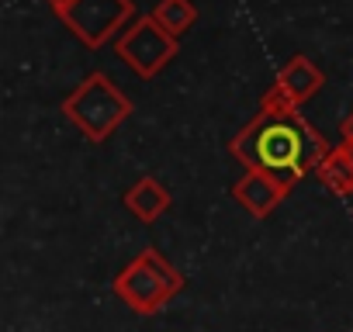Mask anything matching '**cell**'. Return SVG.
Instances as JSON below:
<instances>
[{"instance_id":"7a4b0ae2","label":"cell","mask_w":353,"mask_h":332,"mask_svg":"<svg viewBox=\"0 0 353 332\" xmlns=\"http://www.w3.org/2000/svg\"><path fill=\"white\" fill-rule=\"evenodd\" d=\"M63 114L70 118V125L87 138V142H94V145H101V142H108L121 125H125V118L132 114V101L118 90V83L108 76V73H101V70H94L90 76H83L66 97H63Z\"/></svg>"},{"instance_id":"5bb4252c","label":"cell","mask_w":353,"mask_h":332,"mask_svg":"<svg viewBox=\"0 0 353 332\" xmlns=\"http://www.w3.org/2000/svg\"><path fill=\"white\" fill-rule=\"evenodd\" d=\"M339 149H343V152H346V159L353 163V142H339Z\"/></svg>"},{"instance_id":"5b68a950","label":"cell","mask_w":353,"mask_h":332,"mask_svg":"<svg viewBox=\"0 0 353 332\" xmlns=\"http://www.w3.org/2000/svg\"><path fill=\"white\" fill-rule=\"evenodd\" d=\"M56 18L73 32L77 42L101 49L104 42H111V35L125 32V25L135 21V4L132 0H73Z\"/></svg>"},{"instance_id":"277c9868","label":"cell","mask_w":353,"mask_h":332,"mask_svg":"<svg viewBox=\"0 0 353 332\" xmlns=\"http://www.w3.org/2000/svg\"><path fill=\"white\" fill-rule=\"evenodd\" d=\"M181 52V39L170 35L152 14H139L118 39H114V56L139 76L152 80L159 76Z\"/></svg>"},{"instance_id":"3957f363","label":"cell","mask_w":353,"mask_h":332,"mask_svg":"<svg viewBox=\"0 0 353 332\" xmlns=\"http://www.w3.org/2000/svg\"><path fill=\"white\" fill-rule=\"evenodd\" d=\"M181 291H184V273L170 260H163L156 249H142L111 280V294L125 301L135 315H156Z\"/></svg>"},{"instance_id":"4fadbf2b","label":"cell","mask_w":353,"mask_h":332,"mask_svg":"<svg viewBox=\"0 0 353 332\" xmlns=\"http://www.w3.org/2000/svg\"><path fill=\"white\" fill-rule=\"evenodd\" d=\"M46 4H49V11H52V14H59V11H66V8L73 4V0H46Z\"/></svg>"},{"instance_id":"7c38bea8","label":"cell","mask_w":353,"mask_h":332,"mask_svg":"<svg viewBox=\"0 0 353 332\" xmlns=\"http://www.w3.org/2000/svg\"><path fill=\"white\" fill-rule=\"evenodd\" d=\"M339 138H343V142H353V111L339 121Z\"/></svg>"},{"instance_id":"8992f818","label":"cell","mask_w":353,"mask_h":332,"mask_svg":"<svg viewBox=\"0 0 353 332\" xmlns=\"http://www.w3.org/2000/svg\"><path fill=\"white\" fill-rule=\"evenodd\" d=\"M294 184H298V177H291V174H274V170H263V166H250L232 184V198L253 218H267L277 211V205L291 194Z\"/></svg>"},{"instance_id":"9c48e42d","label":"cell","mask_w":353,"mask_h":332,"mask_svg":"<svg viewBox=\"0 0 353 332\" xmlns=\"http://www.w3.org/2000/svg\"><path fill=\"white\" fill-rule=\"evenodd\" d=\"M315 177L332 191V194H353V163L346 159V152L336 145V149H329L322 159H319V166H315Z\"/></svg>"},{"instance_id":"30bf717a","label":"cell","mask_w":353,"mask_h":332,"mask_svg":"<svg viewBox=\"0 0 353 332\" xmlns=\"http://www.w3.org/2000/svg\"><path fill=\"white\" fill-rule=\"evenodd\" d=\"M170 35H188L194 25H198V8H194V0H156L152 11H149Z\"/></svg>"},{"instance_id":"ba28073f","label":"cell","mask_w":353,"mask_h":332,"mask_svg":"<svg viewBox=\"0 0 353 332\" xmlns=\"http://www.w3.org/2000/svg\"><path fill=\"white\" fill-rule=\"evenodd\" d=\"M173 198L170 191L156 180V177H139L128 191H125V208L132 218H139L142 225H152L163 211H170Z\"/></svg>"},{"instance_id":"6da1fadb","label":"cell","mask_w":353,"mask_h":332,"mask_svg":"<svg viewBox=\"0 0 353 332\" xmlns=\"http://www.w3.org/2000/svg\"><path fill=\"white\" fill-rule=\"evenodd\" d=\"M229 152L246 166H263L274 174L305 177L329 152L325 138L298 111H267L260 107L229 142Z\"/></svg>"},{"instance_id":"8fae6325","label":"cell","mask_w":353,"mask_h":332,"mask_svg":"<svg viewBox=\"0 0 353 332\" xmlns=\"http://www.w3.org/2000/svg\"><path fill=\"white\" fill-rule=\"evenodd\" d=\"M260 107H267V111H298V104L288 97V90L284 87H267V94L260 97Z\"/></svg>"},{"instance_id":"52a82bcc","label":"cell","mask_w":353,"mask_h":332,"mask_svg":"<svg viewBox=\"0 0 353 332\" xmlns=\"http://www.w3.org/2000/svg\"><path fill=\"white\" fill-rule=\"evenodd\" d=\"M274 83L277 87H284L288 90V97L301 107V104H308L319 90H322V83H325V73L308 59V56H291L281 70H277V76H274Z\"/></svg>"}]
</instances>
